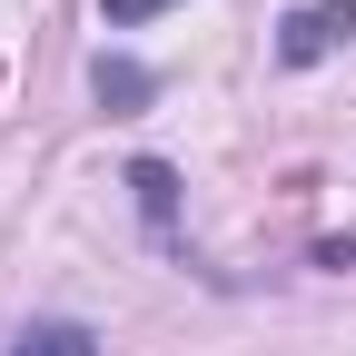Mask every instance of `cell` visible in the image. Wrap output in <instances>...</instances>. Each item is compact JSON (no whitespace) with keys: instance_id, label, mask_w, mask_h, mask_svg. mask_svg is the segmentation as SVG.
Masks as SVG:
<instances>
[{"instance_id":"cell-1","label":"cell","mask_w":356,"mask_h":356,"mask_svg":"<svg viewBox=\"0 0 356 356\" xmlns=\"http://www.w3.org/2000/svg\"><path fill=\"white\" fill-rule=\"evenodd\" d=\"M346 40H356V0H307V10L277 30V60L287 70H317L327 50H346Z\"/></svg>"},{"instance_id":"cell-2","label":"cell","mask_w":356,"mask_h":356,"mask_svg":"<svg viewBox=\"0 0 356 356\" xmlns=\"http://www.w3.org/2000/svg\"><path fill=\"white\" fill-rule=\"evenodd\" d=\"M89 89H99V99H109V109H139V99H149V89H159V79H149L139 60H109V50H99V70H89Z\"/></svg>"},{"instance_id":"cell-3","label":"cell","mask_w":356,"mask_h":356,"mask_svg":"<svg viewBox=\"0 0 356 356\" xmlns=\"http://www.w3.org/2000/svg\"><path fill=\"white\" fill-rule=\"evenodd\" d=\"M10 356H99V337H89V327H30Z\"/></svg>"},{"instance_id":"cell-4","label":"cell","mask_w":356,"mask_h":356,"mask_svg":"<svg viewBox=\"0 0 356 356\" xmlns=\"http://www.w3.org/2000/svg\"><path fill=\"white\" fill-rule=\"evenodd\" d=\"M129 188H139V208H149L159 228H168V208H178V178H168L159 159H139V168H129Z\"/></svg>"},{"instance_id":"cell-5","label":"cell","mask_w":356,"mask_h":356,"mask_svg":"<svg viewBox=\"0 0 356 356\" xmlns=\"http://www.w3.org/2000/svg\"><path fill=\"white\" fill-rule=\"evenodd\" d=\"M99 10H109V20L129 30V20H159V10H168V0H99Z\"/></svg>"}]
</instances>
